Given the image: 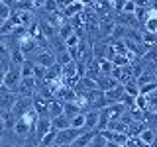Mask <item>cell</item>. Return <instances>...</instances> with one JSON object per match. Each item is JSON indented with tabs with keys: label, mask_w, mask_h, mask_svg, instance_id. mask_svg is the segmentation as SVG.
<instances>
[{
	"label": "cell",
	"mask_w": 157,
	"mask_h": 147,
	"mask_svg": "<svg viewBox=\"0 0 157 147\" xmlns=\"http://www.w3.org/2000/svg\"><path fill=\"white\" fill-rule=\"evenodd\" d=\"M100 26H102V33H104V36H112V32H114V28H116L112 20H102Z\"/></svg>",
	"instance_id": "cell-24"
},
{
	"label": "cell",
	"mask_w": 157,
	"mask_h": 147,
	"mask_svg": "<svg viewBox=\"0 0 157 147\" xmlns=\"http://www.w3.org/2000/svg\"><path fill=\"white\" fill-rule=\"evenodd\" d=\"M51 127H53V120H51V116H49V114H43V116L37 118V124H36V127H33V135H36L37 143L41 141V137L45 135Z\"/></svg>",
	"instance_id": "cell-4"
},
{
	"label": "cell",
	"mask_w": 157,
	"mask_h": 147,
	"mask_svg": "<svg viewBox=\"0 0 157 147\" xmlns=\"http://www.w3.org/2000/svg\"><path fill=\"white\" fill-rule=\"evenodd\" d=\"M26 61V55L22 53V49H12V53H10V65H16V67H22V63Z\"/></svg>",
	"instance_id": "cell-14"
},
{
	"label": "cell",
	"mask_w": 157,
	"mask_h": 147,
	"mask_svg": "<svg viewBox=\"0 0 157 147\" xmlns=\"http://www.w3.org/2000/svg\"><path fill=\"white\" fill-rule=\"evenodd\" d=\"M4 77H6V69H0V85H4Z\"/></svg>",
	"instance_id": "cell-29"
},
{
	"label": "cell",
	"mask_w": 157,
	"mask_h": 147,
	"mask_svg": "<svg viewBox=\"0 0 157 147\" xmlns=\"http://www.w3.org/2000/svg\"><path fill=\"white\" fill-rule=\"evenodd\" d=\"M155 131H157V127H155Z\"/></svg>",
	"instance_id": "cell-32"
},
{
	"label": "cell",
	"mask_w": 157,
	"mask_h": 147,
	"mask_svg": "<svg viewBox=\"0 0 157 147\" xmlns=\"http://www.w3.org/2000/svg\"><path fill=\"white\" fill-rule=\"evenodd\" d=\"M51 120H53V127H55L57 131L71 127V118H69L67 114H61V116H57V118H51Z\"/></svg>",
	"instance_id": "cell-11"
},
{
	"label": "cell",
	"mask_w": 157,
	"mask_h": 147,
	"mask_svg": "<svg viewBox=\"0 0 157 147\" xmlns=\"http://www.w3.org/2000/svg\"><path fill=\"white\" fill-rule=\"evenodd\" d=\"M124 88H126V94H130V96H134V98L140 96V86H137L136 78H134V81H130V82H126Z\"/></svg>",
	"instance_id": "cell-19"
},
{
	"label": "cell",
	"mask_w": 157,
	"mask_h": 147,
	"mask_svg": "<svg viewBox=\"0 0 157 147\" xmlns=\"http://www.w3.org/2000/svg\"><path fill=\"white\" fill-rule=\"evenodd\" d=\"M22 82V73H20V67L16 65H10L6 69V77H4V86L8 88V90H14L16 92L18 85Z\"/></svg>",
	"instance_id": "cell-3"
},
{
	"label": "cell",
	"mask_w": 157,
	"mask_h": 147,
	"mask_svg": "<svg viewBox=\"0 0 157 147\" xmlns=\"http://www.w3.org/2000/svg\"><path fill=\"white\" fill-rule=\"evenodd\" d=\"M100 120V110H86L85 112V130H96Z\"/></svg>",
	"instance_id": "cell-7"
},
{
	"label": "cell",
	"mask_w": 157,
	"mask_h": 147,
	"mask_svg": "<svg viewBox=\"0 0 157 147\" xmlns=\"http://www.w3.org/2000/svg\"><path fill=\"white\" fill-rule=\"evenodd\" d=\"M65 104H63L61 100H57V98H53L51 102H49V110H47V114L51 116V118H57V116H61V114H65Z\"/></svg>",
	"instance_id": "cell-9"
},
{
	"label": "cell",
	"mask_w": 157,
	"mask_h": 147,
	"mask_svg": "<svg viewBox=\"0 0 157 147\" xmlns=\"http://www.w3.org/2000/svg\"><path fill=\"white\" fill-rule=\"evenodd\" d=\"M18 92H14V90H8V92H4L2 96H0V112H10L14 106H16V102H18Z\"/></svg>",
	"instance_id": "cell-5"
},
{
	"label": "cell",
	"mask_w": 157,
	"mask_h": 147,
	"mask_svg": "<svg viewBox=\"0 0 157 147\" xmlns=\"http://www.w3.org/2000/svg\"><path fill=\"white\" fill-rule=\"evenodd\" d=\"M82 39H81V36H78V33L75 32L73 33V36H69L67 39H65V47L67 49H73V47H78V43H81Z\"/></svg>",
	"instance_id": "cell-21"
},
{
	"label": "cell",
	"mask_w": 157,
	"mask_h": 147,
	"mask_svg": "<svg viewBox=\"0 0 157 147\" xmlns=\"http://www.w3.org/2000/svg\"><path fill=\"white\" fill-rule=\"evenodd\" d=\"M98 67H100L102 75H112V71H114V63H112L110 59H100V61H98Z\"/></svg>",
	"instance_id": "cell-18"
},
{
	"label": "cell",
	"mask_w": 157,
	"mask_h": 147,
	"mask_svg": "<svg viewBox=\"0 0 157 147\" xmlns=\"http://www.w3.org/2000/svg\"><path fill=\"white\" fill-rule=\"evenodd\" d=\"M134 2H136L137 8H144V10H149L151 8V2H149V0H134Z\"/></svg>",
	"instance_id": "cell-27"
},
{
	"label": "cell",
	"mask_w": 157,
	"mask_h": 147,
	"mask_svg": "<svg viewBox=\"0 0 157 147\" xmlns=\"http://www.w3.org/2000/svg\"><path fill=\"white\" fill-rule=\"evenodd\" d=\"M141 43H144V45H157V33H144V36H141Z\"/></svg>",
	"instance_id": "cell-23"
},
{
	"label": "cell",
	"mask_w": 157,
	"mask_h": 147,
	"mask_svg": "<svg viewBox=\"0 0 157 147\" xmlns=\"http://www.w3.org/2000/svg\"><path fill=\"white\" fill-rule=\"evenodd\" d=\"M12 16V8L6 2H0V20H10Z\"/></svg>",
	"instance_id": "cell-25"
},
{
	"label": "cell",
	"mask_w": 157,
	"mask_h": 147,
	"mask_svg": "<svg viewBox=\"0 0 157 147\" xmlns=\"http://www.w3.org/2000/svg\"><path fill=\"white\" fill-rule=\"evenodd\" d=\"M0 147H22V143H12V141H8V137H2Z\"/></svg>",
	"instance_id": "cell-28"
},
{
	"label": "cell",
	"mask_w": 157,
	"mask_h": 147,
	"mask_svg": "<svg viewBox=\"0 0 157 147\" xmlns=\"http://www.w3.org/2000/svg\"><path fill=\"white\" fill-rule=\"evenodd\" d=\"M12 131L20 137V139H28L29 135H33V127L29 126L24 118H18V120H16V126H14Z\"/></svg>",
	"instance_id": "cell-6"
},
{
	"label": "cell",
	"mask_w": 157,
	"mask_h": 147,
	"mask_svg": "<svg viewBox=\"0 0 157 147\" xmlns=\"http://www.w3.org/2000/svg\"><path fill=\"white\" fill-rule=\"evenodd\" d=\"M136 2L134 0H126V6H124V14H134L136 12Z\"/></svg>",
	"instance_id": "cell-26"
},
{
	"label": "cell",
	"mask_w": 157,
	"mask_h": 147,
	"mask_svg": "<svg viewBox=\"0 0 157 147\" xmlns=\"http://www.w3.org/2000/svg\"><path fill=\"white\" fill-rule=\"evenodd\" d=\"M55 139H57V130H55V127H51V130H49L47 134L41 137V141H39V147H51L53 143H55Z\"/></svg>",
	"instance_id": "cell-13"
},
{
	"label": "cell",
	"mask_w": 157,
	"mask_h": 147,
	"mask_svg": "<svg viewBox=\"0 0 157 147\" xmlns=\"http://www.w3.org/2000/svg\"><path fill=\"white\" fill-rule=\"evenodd\" d=\"M0 2H6V0H0Z\"/></svg>",
	"instance_id": "cell-31"
},
{
	"label": "cell",
	"mask_w": 157,
	"mask_h": 147,
	"mask_svg": "<svg viewBox=\"0 0 157 147\" xmlns=\"http://www.w3.org/2000/svg\"><path fill=\"white\" fill-rule=\"evenodd\" d=\"M157 78H155V73H149V71H145V73H141L140 77H136V82H137V86H145V85H149V82H155Z\"/></svg>",
	"instance_id": "cell-16"
},
{
	"label": "cell",
	"mask_w": 157,
	"mask_h": 147,
	"mask_svg": "<svg viewBox=\"0 0 157 147\" xmlns=\"http://www.w3.org/2000/svg\"><path fill=\"white\" fill-rule=\"evenodd\" d=\"M33 63L45 67V69L57 65V55H55V51L51 49V45H49V47H37L36 57H33Z\"/></svg>",
	"instance_id": "cell-1"
},
{
	"label": "cell",
	"mask_w": 157,
	"mask_h": 147,
	"mask_svg": "<svg viewBox=\"0 0 157 147\" xmlns=\"http://www.w3.org/2000/svg\"><path fill=\"white\" fill-rule=\"evenodd\" d=\"M71 127H77V130H85V112L71 118Z\"/></svg>",
	"instance_id": "cell-22"
},
{
	"label": "cell",
	"mask_w": 157,
	"mask_h": 147,
	"mask_svg": "<svg viewBox=\"0 0 157 147\" xmlns=\"http://www.w3.org/2000/svg\"><path fill=\"white\" fill-rule=\"evenodd\" d=\"M140 139L144 141V143H147V145H153V141L157 139V131H155V127H145V130L140 134Z\"/></svg>",
	"instance_id": "cell-12"
},
{
	"label": "cell",
	"mask_w": 157,
	"mask_h": 147,
	"mask_svg": "<svg viewBox=\"0 0 157 147\" xmlns=\"http://www.w3.org/2000/svg\"><path fill=\"white\" fill-rule=\"evenodd\" d=\"M4 92H8V88H6V86H4V85H0V96H2V94H4Z\"/></svg>",
	"instance_id": "cell-30"
},
{
	"label": "cell",
	"mask_w": 157,
	"mask_h": 147,
	"mask_svg": "<svg viewBox=\"0 0 157 147\" xmlns=\"http://www.w3.org/2000/svg\"><path fill=\"white\" fill-rule=\"evenodd\" d=\"M106 145H108V139H106V135L102 134V131H96L94 139L90 141V147H106Z\"/></svg>",
	"instance_id": "cell-20"
},
{
	"label": "cell",
	"mask_w": 157,
	"mask_h": 147,
	"mask_svg": "<svg viewBox=\"0 0 157 147\" xmlns=\"http://www.w3.org/2000/svg\"><path fill=\"white\" fill-rule=\"evenodd\" d=\"M20 73H22V78H29V77H33V73H36V63L33 61H24L22 63V67H20Z\"/></svg>",
	"instance_id": "cell-15"
},
{
	"label": "cell",
	"mask_w": 157,
	"mask_h": 147,
	"mask_svg": "<svg viewBox=\"0 0 157 147\" xmlns=\"http://www.w3.org/2000/svg\"><path fill=\"white\" fill-rule=\"evenodd\" d=\"M88 130H77V127H67V130H61L57 131V139L55 143H63V145H73L75 141L78 139V135L85 134Z\"/></svg>",
	"instance_id": "cell-2"
},
{
	"label": "cell",
	"mask_w": 157,
	"mask_h": 147,
	"mask_svg": "<svg viewBox=\"0 0 157 147\" xmlns=\"http://www.w3.org/2000/svg\"><path fill=\"white\" fill-rule=\"evenodd\" d=\"M10 36H0V61H6L10 59V53H12V47L8 43Z\"/></svg>",
	"instance_id": "cell-10"
},
{
	"label": "cell",
	"mask_w": 157,
	"mask_h": 147,
	"mask_svg": "<svg viewBox=\"0 0 157 147\" xmlns=\"http://www.w3.org/2000/svg\"><path fill=\"white\" fill-rule=\"evenodd\" d=\"M75 32H77V29H75V26H73V24L63 22V24H61V28H59V37H61L63 41H65V39H67L69 36H73Z\"/></svg>",
	"instance_id": "cell-17"
},
{
	"label": "cell",
	"mask_w": 157,
	"mask_h": 147,
	"mask_svg": "<svg viewBox=\"0 0 157 147\" xmlns=\"http://www.w3.org/2000/svg\"><path fill=\"white\" fill-rule=\"evenodd\" d=\"M82 10H85V6H82L78 0H75V2H71L65 10H61V12H63L65 18H75V16H78V14H82Z\"/></svg>",
	"instance_id": "cell-8"
}]
</instances>
